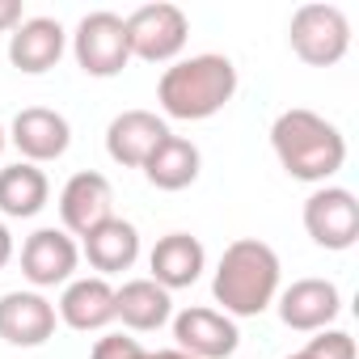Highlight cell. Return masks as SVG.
I'll return each mask as SVG.
<instances>
[{
  "instance_id": "obj_26",
  "label": "cell",
  "mask_w": 359,
  "mask_h": 359,
  "mask_svg": "<svg viewBox=\"0 0 359 359\" xmlns=\"http://www.w3.org/2000/svg\"><path fill=\"white\" fill-rule=\"evenodd\" d=\"M156 359H191V355L177 351V346H169V351H156Z\"/></svg>"
},
{
  "instance_id": "obj_11",
  "label": "cell",
  "mask_w": 359,
  "mask_h": 359,
  "mask_svg": "<svg viewBox=\"0 0 359 359\" xmlns=\"http://www.w3.org/2000/svg\"><path fill=\"white\" fill-rule=\"evenodd\" d=\"M9 144L22 152V161L43 169L47 161H60L72 148V123L51 106H26L9 123Z\"/></svg>"
},
{
  "instance_id": "obj_15",
  "label": "cell",
  "mask_w": 359,
  "mask_h": 359,
  "mask_svg": "<svg viewBox=\"0 0 359 359\" xmlns=\"http://www.w3.org/2000/svg\"><path fill=\"white\" fill-rule=\"evenodd\" d=\"M148 271H152L148 279L161 283V287L173 296V292L199 283V275L208 271V250H203V241L191 237V233H165V237L152 245V254H148Z\"/></svg>"
},
{
  "instance_id": "obj_10",
  "label": "cell",
  "mask_w": 359,
  "mask_h": 359,
  "mask_svg": "<svg viewBox=\"0 0 359 359\" xmlns=\"http://www.w3.org/2000/svg\"><path fill=\"white\" fill-rule=\"evenodd\" d=\"M173 342L191 359H229L241 346V330L233 317L208 304H191L173 317Z\"/></svg>"
},
{
  "instance_id": "obj_2",
  "label": "cell",
  "mask_w": 359,
  "mask_h": 359,
  "mask_svg": "<svg viewBox=\"0 0 359 359\" xmlns=\"http://www.w3.org/2000/svg\"><path fill=\"white\" fill-rule=\"evenodd\" d=\"M271 148L287 177L313 187H330V177L346 165V135L304 106H292L271 123Z\"/></svg>"
},
{
  "instance_id": "obj_28",
  "label": "cell",
  "mask_w": 359,
  "mask_h": 359,
  "mask_svg": "<svg viewBox=\"0 0 359 359\" xmlns=\"http://www.w3.org/2000/svg\"><path fill=\"white\" fill-rule=\"evenodd\" d=\"M287 359H309V355H304V351H296V355H287Z\"/></svg>"
},
{
  "instance_id": "obj_9",
  "label": "cell",
  "mask_w": 359,
  "mask_h": 359,
  "mask_svg": "<svg viewBox=\"0 0 359 359\" xmlns=\"http://www.w3.org/2000/svg\"><path fill=\"white\" fill-rule=\"evenodd\" d=\"M110 216H114V187H110L106 173L81 169L64 182V191H60V229L68 237H89Z\"/></svg>"
},
{
  "instance_id": "obj_24",
  "label": "cell",
  "mask_w": 359,
  "mask_h": 359,
  "mask_svg": "<svg viewBox=\"0 0 359 359\" xmlns=\"http://www.w3.org/2000/svg\"><path fill=\"white\" fill-rule=\"evenodd\" d=\"M22 22H26V13H22V0H0V34H13Z\"/></svg>"
},
{
  "instance_id": "obj_27",
  "label": "cell",
  "mask_w": 359,
  "mask_h": 359,
  "mask_svg": "<svg viewBox=\"0 0 359 359\" xmlns=\"http://www.w3.org/2000/svg\"><path fill=\"white\" fill-rule=\"evenodd\" d=\"M5 144H9V131H5V127H0V152H5Z\"/></svg>"
},
{
  "instance_id": "obj_3",
  "label": "cell",
  "mask_w": 359,
  "mask_h": 359,
  "mask_svg": "<svg viewBox=\"0 0 359 359\" xmlns=\"http://www.w3.org/2000/svg\"><path fill=\"white\" fill-rule=\"evenodd\" d=\"M279 254L258 241V237H241L233 245H224L216 275H212V296L220 304L224 317H258L275 304L279 296Z\"/></svg>"
},
{
  "instance_id": "obj_22",
  "label": "cell",
  "mask_w": 359,
  "mask_h": 359,
  "mask_svg": "<svg viewBox=\"0 0 359 359\" xmlns=\"http://www.w3.org/2000/svg\"><path fill=\"white\" fill-rule=\"evenodd\" d=\"M304 355L309 359H355V338L346 334V330H317L313 338H309V346H304Z\"/></svg>"
},
{
  "instance_id": "obj_14",
  "label": "cell",
  "mask_w": 359,
  "mask_h": 359,
  "mask_svg": "<svg viewBox=\"0 0 359 359\" xmlns=\"http://www.w3.org/2000/svg\"><path fill=\"white\" fill-rule=\"evenodd\" d=\"M165 135H169V123L156 110H123L106 127V152L123 169H144V161L156 152Z\"/></svg>"
},
{
  "instance_id": "obj_8",
  "label": "cell",
  "mask_w": 359,
  "mask_h": 359,
  "mask_svg": "<svg viewBox=\"0 0 359 359\" xmlns=\"http://www.w3.org/2000/svg\"><path fill=\"white\" fill-rule=\"evenodd\" d=\"M76 266H81V245L64 229H34L22 241V275L30 279L34 292L72 283Z\"/></svg>"
},
{
  "instance_id": "obj_21",
  "label": "cell",
  "mask_w": 359,
  "mask_h": 359,
  "mask_svg": "<svg viewBox=\"0 0 359 359\" xmlns=\"http://www.w3.org/2000/svg\"><path fill=\"white\" fill-rule=\"evenodd\" d=\"M51 199V182L47 173L30 161L5 165L0 169V216L9 220H34Z\"/></svg>"
},
{
  "instance_id": "obj_6",
  "label": "cell",
  "mask_w": 359,
  "mask_h": 359,
  "mask_svg": "<svg viewBox=\"0 0 359 359\" xmlns=\"http://www.w3.org/2000/svg\"><path fill=\"white\" fill-rule=\"evenodd\" d=\"M72 60L85 76H97V81H110L118 76L127 64H131V47H127V26L118 13L110 9H97V13H85L72 30Z\"/></svg>"
},
{
  "instance_id": "obj_17",
  "label": "cell",
  "mask_w": 359,
  "mask_h": 359,
  "mask_svg": "<svg viewBox=\"0 0 359 359\" xmlns=\"http://www.w3.org/2000/svg\"><path fill=\"white\" fill-rule=\"evenodd\" d=\"M55 317L76 334H97L114 321V287L102 275H81L64 283V296L55 304Z\"/></svg>"
},
{
  "instance_id": "obj_19",
  "label": "cell",
  "mask_w": 359,
  "mask_h": 359,
  "mask_svg": "<svg viewBox=\"0 0 359 359\" xmlns=\"http://www.w3.org/2000/svg\"><path fill=\"white\" fill-rule=\"evenodd\" d=\"M114 321H123L131 334H152L173 321V296L152 279H127L114 287Z\"/></svg>"
},
{
  "instance_id": "obj_13",
  "label": "cell",
  "mask_w": 359,
  "mask_h": 359,
  "mask_svg": "<svg viewBox=\"0 0 359 359\" xmlns=\"http://www.w3.org/2000/svg\"><path fill=\"white\" fill-rule=\"evenodd\" d=\"M55 304L43 292H5L0 296V338L9 346H43L55 338Z\"/></svg>"
},
{
  "instance_id": "obj_18",
  "label": "cell",
  "mask_w": 359,
  "mask_h": 359,
  "mask_svg": "<svg viewBox=\"0 0 359 359\" xmlns=\"http://www.w3.org/2000/svg\"><path fill=\"white\" fill-rule=\"evenodd\" d=\"M81 254L89 258V266L110 279V275H123L135 266L140 258V229L123 216H110L106 224H97L89 237H81Z\"/></svg>"
},
{
  "instance_id": "obj_23",
  "label": "cell",
  "mask_w": 359,
  "mask_h": 359,
  "mask_svg": "<svg viewBox=\"0 0 359 359\" xmlns=\"http://www.w3.org/2000/svg\"><path fill=\"white\" fill-rule=\"evenodd\" d=\"M89 359H156V355L144 351V346H140L135 338H127V334H106V338L93 342Z\"/></svg>"
},
{
  "instance_id": "obj_25",
  "label": "cell",
  "mask_w": 359,
  "mask_h": 359,
  "mask_svg": "<svg viewBox=\"0 0 359 359\" xmlns=\"http://www.w3.org/2000/svg\"><path fill=\"white\" fill-rule=\"evenodd\" d=\"M13 262V233H9V224L0 220V271H5Z\"/></svg>"
},
{
  "instance_id": "obj_12",
  "label": "cell",
  "mask_w": 359,
  "mask_h": 359,
  "mask_svg": "<svg viewBox=\"0 0 359 359\" xmlns=\"http://www.w3.org/2000/svg\"><path fill=\"white\" fill-rule=\"evenodd\" d=\"M275 309H279V321L287 330L317 334V330H330L338 321L342 292H338L334 279H296L292 287H279Z\"/></svg>"
},
{
  "instance_id": "obj_16",
  "label": "cell",
  "mask_w": 359,
  "mask_h": 359,
  "mask_svg": "<svg viewBox=\"0 0 359 359\" xmlns=\"http://www.w3.org/2000/svg\"><path fill=\"white\" fill-rule=\"evenodd\" d=\"M68 51V30L55 18H26L13 34H9V64L26 76H43L51 72Z\"/></svg>"
},
{
  "instance_id": "obj_4",
  "label": "cell",
  "mask_w": 359,
  "mask_h": 359,
  "mask_svg": "<svg viewBox=\"0 0 359 359\" xmlns=\"http://www.w3.org/2000/svg\"><path fill=\"white\" fill-rule=\"evenodd\" d=\"M292 55L309 68H334L351 51V22L338 5H300L287 22Z\"/></svg>"
},
{
  "instance_id": "obj_5",
  "label": "cell",
  "mask_w": 359,
  "mask_h": 359,
  "mask_svg": "<svg viewBox=\"0 0 359 359\" xmlns=\"http://www.w3.org/2000/svg\"><path fill=\"white\" fill-rule=\"evenodd\" d=\"M123 26H127L131 60H144V64H177L191 39V18L169 0L140 5L131 18H123Z\"/></svg>"
},
{
  "instance_id": "obj_7",
  "label": "cell",
  "mask_w": 359,
  "mask_h": 359,
  "mask_svg": "<svg viewBox=\"0 0 359 359\" xmlns=\"http://www.w3.org/2000/svg\"><path fill=\"white\" fill-rule=\"evenodd\" d=\"M304 233L313 245L342 254L359 241V203L346 187H317L304 199Z\"/></svg>"
},
{
  "instance_id": "obj_20",
  "label": "cell",
  "mask_w": 359,
  "mask_h": 359,
  "mask_svg": "<svg viewBox=\"0 0 359 359\" xmlns=\"http://www.w3.org/2000/svg\"><path fill=\"white\" fill-rule=\"evenodd\" d=\"M199 169H203V152L187 140V135H165L161 144H156V152L144 161V177H148V187H156V191H187L195 177H199Z\"/></svg>"
},
{
  "instance_id": "obj_1",
  "label": "cell",
  "mask_w": 359,
  "mask_h": 359,
  "mask_svg": "<svg viewBox=\"0 0 359 359\" xmlns=\"http://www.w3.org/2000/svg\"><path fill=\"white\" fill-rule=\"evenodd\" d=\"M237 85H241L237 64L229 55L203 51V55H191V60H177L161 72L156 102H161L165 118L203 123V118H216L237 97Z\"/></svg>"
}]
</instances>
